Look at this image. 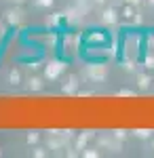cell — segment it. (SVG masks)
Returning <instances> with one entry per match:
<instances>
[{
    "mask_svg": "<svg viewBox=\"0 0 154 158\" xmlns=\"http://www.w3.org/2000/svg\"><path fill=\"white\" fill-rule=\"evenodd\" d=\"M122 49H125V59H135L137 61L139 49H142V38L137 36V34H129V36L125 38Z\"/></svg>",
    "mask_w": 154,
    "mask_h": 158,
    "instance_id": "6da1fadb",
    "label": "cell"
},
{
    "mask_svg": "<svg viewBox=\"0 0 154 158\" xmlns=\"http://www.w3.org/2000/svg\"><path fill=\"white\" fill-rule=\"evenodd\" d=\"M87 76L93 80V82H104L108 78V65L106 63H101V61H95V63H89L87 65Z\"/></svg>",
    "mask_w": 154,
    "mask_h": 158,
    "instance_id": "7a4b0ae2",
    "label": "cell"
},
{
    "mask_svg": "<svg viewBox=\"0 0 154 158\" xmlns=\"http://www.w3.org/2000/svg\"><path fill=\"white\" fill-rule=\"evenodd\" d=\"M66 68H68V63L61 59H51L45 65V78H49V80H57L61 74L66 72Z\"/></svg>",
    "mask_w": 154,
    "mask_h": 158,
    "instance_id": "3957f363",
    "label": "cell"
},
{
    "mask_svg": "<svg viewBox=\"0 0 154 158\" xmlns=\"http://www.w3.org/2000/svg\"><path fill=\"white\" fill-rule=\"evenodd\" d=\"M61 49L66 55H76L80 49V36L78 34H66L61 38Z\"/></svg>",
    "mask_w": 154,
    "mask_h": 158,
    "instance_id": "277c9868",
    "label": "cell"
},
{
    "mask_svg": "<svg viewBox=\"0 0 154 158\" xmlns=\"http://www.w3.org/2000/svg\"><path fill=\"white\" fill-rule=\"evenodd\" d=\"M97 143H99V148H104V150H110V152H116L118 154L120 152V141L114 137L112 133H104L97 137Z\"/></svg>",
    "mask_w": 154,
    "mask_h": 158,
    "instance_id": "5b68a950",
    "label": "cell"
},
{
    "mask_svg": "<svg viewBox=\"0 0 154 158\" xmlns=\"http://www.w3.org/2000/svg\"><path fill=\"white\" fill-rule=\"evenodd\" d=\"M95 137V131H84V133H78L74 135V148L78 150V152H83L84 148L89 146V141Z\"/></svg>",
    "mask_w": 154,
    "mask_h": 158,
    "instance_id": "8992f818",
    "label": "cell"
},
{
    "mask_svg": "<svg viewBox=\"0 0 154 158\" xmlns=\"http://www.w3.org/2000/svg\"><path fill=\"white\" fill-rule=\"evenodd\" d=\"M61 93L63 95H76L78 93V76H68L66 78V82L61 85Z\"/></svg>",
    "mask_w": 154,
    "mask_h": 158,
    "instance_id": "52a82bcc",
    "label": "cell"
},
{
    "mask_svg": "<svg viewBox=\"0 0 154 158\" xmlns=\"http://www.w3.org/2000/svg\"><path fill=\"white\" fill-rule=\"evenodd\" d=\"M101 23L104 25H116L118 23V13H116V9H112V6L104 9V13H101Z\"/></svg>",
    "mask_w": 154,
    "mask_h": 158,
    "instance_id": "ba28073f",
    "label": "cell"
},
{
    "mask_svg": "<svg viewBox=\"0 0 154 158\" xmlns=\"http://www.w3.org/2000/svg\"><path fill=\"white\" fill-rule=\"evenodd\" d=\"M6 21L11 25H19L24 21V11H21V9H11V11H6Z\"/></svg>",
    "mask_w": 154,
    "mask_h": 158,
    "instance_id": "9c48e42d",
    "label": "cell"
},
{
    "mask_svg": "<svg viewBox=\"0 0 154 158\" xmlns=\"http://www.w3.org/2000/svg\"><path fill=\"white\" fill-rule=\"evenodd\" d=\"M108 38L104 32H91L89 36H87V44H104Z\"/></svg>",
    "mask_w": 154,
    "mask_h": 158,
    "instance_id": "30bf717a",
    "label": "cell"
},
{
    "mask_svg": "<svg viewBox=\"0 0 154 158\" xmlns=\"http://www.w3.org/2000/svg\"><path fill=\"white\" fill-rule=\"evenodd\" d=\"M63 21H66V13L59 11V13H53V15H51V19L47 21V25L49 27H59Z\"/></svg>",
    "mask_w": 154,
    "mask_h": 158,
    "instance_id": "8fae6325",
    "label": "cell"
},
{
    "mask_svg": "<svg viewBox=\"0 0 154 158\" xmlns=\"http://www.w3.org/2000/svg\"><path fill=\"white\" fill-rule=\"evenodd\" d=\"M137 86L142 91H148L152 86V76L150 74H137Z\"/></svg>",
    "mask_w": 154,
    "mask_h": 158,
    "instance_id": "7c38bea8",
    "label": "cell"
},
{
    "mask_svg": "<svg viewBox=\"0 0 154 158\" xmlns=\"http://www.w3.org/2000/svg\"><path fill=\"white\" fill-rule=\"evenodd\" d=\"M91 4H93V0H74V6L78 9V13H80L83 17L91 11Z\"/></svg>",
    "mask_w": 154,
    "mask_h": 158,
    "instance_id": "4fadbf2b",
    "label": "cell"
},
{
    "mask_svg": "<svg viewBox=\"0 0 154 158\" xmlns=\"http://www.w3.org/2000/svg\"><path fill=\"white\" fill-rule=\"evenodd\" d=\"M42 86H45V82H42V78H38V76H32V78L28 80V89H30L32 93L42 91Z\"/></svg>",
    "mask_w": 154,
    "mask_h": 158,
    "instance_id": "5bb4252c",
    "label": "cell"
},
{
    "mask_svg": "<svg viewBox=\"0 0 154 158\" xmlns=\"http://www.w3.org/2000/svg\"><path fill=\"white\" fill-rule=\"evenodd\" d=\"M131 133H133V137H137V139H150L154 131L152 129H133Z\"/></svg>",
    "mask_w": 154,
    "mask_h": 158,
    "instance_id": "9a60e30c",
    "label": "cell"
},
{
    "mask_svg": "<svg viewBox=\"0 0 154 158\" xmlns=\"http://www.w3.org/2000/svg\"><path fill=\"white\" fill-rule=\"evenodd\" d=\"M143 68L146 70H154V53L146 51V55H143Z\"/></svg>",
    "mask_w": 154,
    "mask_h": 158,
    "instance_id": "2e32d148",
    "label": "cell"
},
{
    "mask_svg": "<svg viewBox=\"0 0 154 158\" xmlns=\"http://www.w3.org/2000/svg\"><path fill=\"white\" fill-rule=\"evenodd\" d=\"M9 82H11L13 86H17L19 82H21V74H19V70H11V72H9Z\"/></svg>",
    "mask_w": 154,
    "mask_h": 158,
    "instance_id": "e0dca14e",
    "label": "cell"
},
{
    "mask_svg": "<svg viewBox=\"0 0 154 158\" xmlns=\"http://www.w3.org/2000/svg\"><path fill=\"white\" fill-rule=\"evenodd\" d=\"M146 51L148 53H154V32H148L146 34Z\"/></svg>",
    "mask_w": 154,
    "mask_h": 158,
    "instance_id": "ac0fdd59",
    "label": "cell"
},
{
    "mask_svg": "<svg viewBox=\"0 0 154 158\" xmlns=\"http://www.w3.org/2000/svg\"><path fill=\"white\" fill-rule=\"evenodd\" d=\"M25 141H28L30 146H36V143L40 141V135L36 133V131H30V133H28V137H25Z\"/></svg>",
    "mask_w": 154,
    "mask_h": 158,
    "instance_id": "d6986e66",
    "label": "cell"
},
{
    "mask_svg": "<svg viewBox=\"0 0 154 158\" xmlns=\"http://www.w3.org/2000/svg\"><path fill=\"white\" fill-rule=\"evenodd\" d=\"M45 44H47L49 49H55V47H57V36H55V34H49V36H45Z\"/></svg>",
    "mask_w": 154,
    "mask_h": 158,
    "instance_id": "ffe728a7",
    "label": "cell"
},
{
    "mask_svg": "<svg viewBox=\"0 0 154 158\" xmlns=\"http://www.w3.org/2000/svg\"><path fill=\"white\" fill-rule=\"evenodd\" d=\"M122 17H125V19H133V17H135V11H133V6H131V4H125V9H122Z\"/></svg>",
    "mask_w": 154,
    "mask_h": 158,
    "instance_id": "44dd1931",
    "label": "cell"
},
{
    "mask_svg": "<svg viewBox=\"0 0 154 158\" xmlns=\"http://www.w3.org/2000/svg\"><path fill=\"white\" fill-rule=\"evenodd\" d=\"M122 68H125L127 72H133V70L137 68V61H135V59H125V61H122Z\"/></svg>",
    "mask_w": 154,
    "mask_h": 158,
    "instance_id": "7402d4cb",
    "label": "cell"
},
{
    "mask_svg": "<svg viewBox=\"0 0 154 158\" xmlns=\"http://www.w3.org/2000/svg\"><path fill=\"white\" fill-rule=\"evenodd\" d=\"M112 135H114L118 141H125V139H127V131H125V129H114V131H112Z\"/></svg>",
    "mask_w": 154,
    "mask_h": 158,
    "instance_id": "603a6c76",
    "label": "cell"
},
{
    "mask_svg": "<svg viewBox=\"0 0 154 158\" xmlns=\"http://www.w3.org/2000/svg\"><path fill=\"white\" fill-rule=\"evenodd\" d=\"M80 156H84V158H97V156H99V152H95V150H89V148H84L83 152H80Z\"/></svg>",
    "mask_w": 154,
    "mask_h": 158,
    "instance_id": "cb8c5ba5",
    "label": "cell"
},
{
    "mask_svg": "<svg viewBox=\"0 0 154 158\" xmlns=\"http://www.w3.org/2000/svg\"><path fill=\"white\" fill-rule=\"evenodd\" d=\"M36 4H38L40 9H51V6L55 4V0H36Z\"/></svg>",
    "mask_w": 154,
    "mask_h": 158,
    "instance_id": "d4e9b609",
    "label": "cell"
},
{
    "mask_svg": "<svg viewBox=\"0 0 154 158\" xmlns=\"http://www.w3.org/2000/svg\"><path fill=\"white\" fill-rule=\"evenodd\" d=\"M118 97H135V91H133V89H120Z\"/></svg>",
    "mask_w": 154,
    "mask_h": 158,
    "instance_id": "484cf974",
    "label": "cell"
},
{
    "mask_svg": "<svg viewBox=\"0 0 154 158\" xmlns=\"http://www.w3.org/2000/svg\"><path fill=\"white\" fill-rule=\"evenodd\" d=\"M32 156H36V158H45V156H47V152H45L42 148H34V150H32Z\"/></svg>",
    "mask_w": 154,
    "mask_h": 158,
    "instance_id": "4316f807",
    "label": "cell"
},
{
    "mask_svg": "<svg viewBox=\"0 0 154 158\" xmlns=\"http://www.w3.org/2000/svg\"><path fill=\"white\" fill-rule=\"evenodd\" d=\"M131 21H133L135 25H142V23H143V17H142V13H135V17H133Z\"/></svg>",
    "mask_w": 154,
    "mask_h": 158,
    "instance_id": "83f0119b",
    "label": "cell"
},
{
    "mask_svg": "<svg viewBox=\"0 0 154 158\" xmlns=\"http://www.w3.org/2000/svg\"><path fill=\"white\" fill-rule=\"evenodd\" d=\"M66 156H68V158H76V156H80V152H76V148H72V150L66 152Z\"/></svg>",
    "mask_w": 154,
    "mask_h": 158,
    "instance_id": "f1b7e54d",
    "label": "cell"
},
{
    "mask_svg": "<svg viewBox=\"0 0 154 158\" xmlns=\"http://www.w3.org/2000/svg\"><path fill=\"white\" fill-rule=\"evenodd\" d=\"M125 4H131V6H139L142 0H125Z\"/></svg>",
    "mask_w": 154,
    "mask_h": 158,
    "instance_id": "f546056e",
    "label": "cell"
},
{
    "mask_svg": "<svg viewBox=\"0 0 154 158\" xmlns=\"http://www.w3.org/2000/svg\"><path fill=\"white\" fill-rule=\"evenodd\" d=\"M93 2H95V4H106L108 0H93Z\"/></svg>",
    "mask_w": 154,
    "mask_h": 158,
    "instance_id": "4dcf8cb0",
    "label": "cell"
},
{
    "mask_svg": "<svg viewBox=\"0 0 154 158\" xmlns=\"http://www.w3.org/2000/svg\"><path fill=\"white\" fill-rule=\"evenodd\" d=\"M148 4H150V6H154V0H148Z\"/></svg>",
    "mask_w": 154,
    "mask_h": 158,
    "instance_id": "1f68e13d",
    "label": "cell"
},
{
    "mask_svg": "<svg viewBox=\"0 0 154 158\" xmlns=\"http://www.w3.org/2000/svg\"><path fill=\"white\" fill-rule=\"evenodd\" d=\"M13 2H25V0H13Z\"/></svg>",
    "mask_w": 154,
    "mask_h": 158,
    "instance_id": "d6a6232c",
    "label": "cell"
},
{
    "mask_svg": "<svg viewBox=\"0 0 154 158\" xmlns=\"http://www.w3.org/2000/svg\"><path fill=\"white\" fill-rule=\"evenodd\" d=\"M150 146H152V150H154V139H152V143H150Z\"/></svg>",
    "mask_w": 154,
    "mask_h": 158,
    "instance_id": "836d02e7",
    "label": "cell"
},
{
    "mask_svg": "<svg viewBox=\"0 0 154 158\" xmlns=\"http://www.w3.org/2000/svg\"><path fill=\"white\" fill-rule=\"evenodd\" d=\"M0 154H2V150H0Z\"/></svg>",
    "mask_w": 154,
    "mask_h": 158,
    "instance_id": "e575fe53",
    "label": "cell"
}]
</instances>
